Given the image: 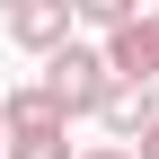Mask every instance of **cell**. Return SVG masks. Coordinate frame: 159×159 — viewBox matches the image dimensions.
<instances>
[{"label":"cell","instance_id":"1","mask_svg":"<svg viewBox=\"0 0 159 159\" xmlns=\"http://www.w3.org/2000/svg\"><path fill=\"white\" fill-rule=\"evenodd\" d=\"M44 97L62 106V124H71V115H106V97H115L106 53H97V44H62V53L44 62Z\"/></svg>","mask_w":159,"mask_h":159},{"label":"cell","instance_id":"2","mask_svg":"<svg viewBox=\"0 0 159 159\" xmlns=\"http://www.w3.org/2000/svg\"><path fill=\"white\" fill-rule=\"evenodd\" d=\"M97 53H106V71L124 80V89H150V80H159V9H142L133 27H115Z\"/></svg>","mask_w":159,"mask_h":159},{"label":"cell","instance_id":"3","mask_svg":"<svg viewBox=\"0 0 159 159\" xmlns=\"http://www.w3.org/2000/svg\"><path fill=\"white\" fill-rule=\"evenodd\" d=\"M62 106L44 97V80H27V89H9L0 97V142H62Z\"/></svg>","mask_w":159,"mask_h":159},{"label":"cell","instance_id":"4","mask_svg":"<svg viewBox=\"0 0 159 159\" xmlns=\"http://www.w3.org/2000/svg\"><path fill=\"white\" fill-rule=\"evenodd\" d=\"M71 0H18V9H9V44H27V53H44V62H53V53H62L71 44Z\"/></svg>","mask_w":159,"mask_h":159},{"label":"cell","instance_id":"5","mask_svg":"<svg viewBox=\"0 0 159 159\" xmlns=\"http://www.w3.org/2000/svg\"><path fill=\"white\" fill-rule=\"evenodd\" d=\"M97 124L115 133V150H133V142H142V133L159 124V97H150V89H124V80H115V97H106V115H97Z\"/></svg>","mask_w":159,"mask_h":159},{"label":"cell","instance_id":"6","mask_svg":"<svg viewBox=\"0 0 159 159\" xmlns=\"http://www.w3.org/2000/svg\"><path fill=\"white\" fill-rule=\"evenodd\" d=\"M71 9H80V27H97V35H115V27H133V18H142L133 0H71Z\"/></svg>","mask_w":159,"mask_h":159},{"label":"cell","instance_id":"7","mask_svg":"<svg viewBox=\"0 0 159 159\" xmlns=\"http://www.w3.org/2000/svg\"><path fill=\"white\" fill-rule=\"evenodd\" d=\"M80 159H133V150H115V142H89V150H80Z\"/></svg>","mask_w":159,"mask_h":159},{"label":"cell","instance_id":"8","mask_svg":"<svg viewBox=\"0 0 159 159\" xmlns=\"http://www.w3.org/2000/svg\"><path fill=\"white\" fill-rule=\"evenodd\" d=\"M133 159H159V124H150V133H142V142H133Z\"/></svg>","mask_w":159,"mask_h":159},{"label":"cell","instance_id":"9","mask_svg":"<svg viewBox=\"0 0 159 159\" xmlns=\"http://www.w3.org/2000/svg\"><path fill=\"white\" fill-rule=\"evenodd\" d=\"M0 159H9V142H0Z\"/></svg>","mask_w":159,"mask_h":159}]
</instances>
